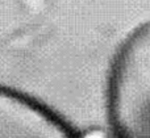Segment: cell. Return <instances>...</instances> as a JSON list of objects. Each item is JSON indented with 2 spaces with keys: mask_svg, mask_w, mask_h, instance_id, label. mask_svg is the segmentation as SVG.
Returning <instances> with one entry per match:
<instances>
[{
  "mask_svg": "<svg viewBox=\"0 0 150 138\" xmlns=\"http://www.w3.org/2000/svg\"><path fill=\"white\" fill-rule=\"evenodd\" d=\"M113 129L125 138L150 137V20L119 50L108 88Z\"/></svg>",
  "mask_w": 150,
  "mask_h": 138,
  "instance_id": "obj_1",
  "label": "cell"
},
{
  "mask_svg": "<svg viewBox=\"0 0 150 138\" xmlns=\"http://www.w3.org/2000/svg\"><path fill=\"white\" fill-rule=\"evenodd\" d=\"M105 134H104L103 130H100V129H92V130H88L86 132L84 137H104Z\"/></svg>",
  "mask_w": 150,
  "mask_h": 138,
  "instance_id": "obj_3",
  "label": "cell"
},
{
  "mask_svg": "<svg viewBox=\"0 0 150 138\" xmlns=\"http://www.w3.org/2000/svg\"><path fill=\"white\" fill-rule=\"evenodd\" d=\"M71 129L33 100L0 88V137L69 138Z\"/></svg>",
  "mask_w": 150,
  "mask_h": 138,
  "instance_id": "obj_2",
  "label": "cell"
}]
</instances>
